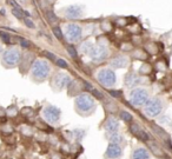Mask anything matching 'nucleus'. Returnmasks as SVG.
I'll return each mask as SVG.
<instances>
[{"label":"nucleus","mask_w":172,"mask_h":159,"mask_svg":"<svg viewBox=\"0 0 172 159\" xmlns=\"http://www.w3.org/2000/svg\"><path fill=\"white\" fill-rule=\"evenodd\" d=\"M74 104H76V110L80 114H90L96 109L94 99L90 96L89 93H83V94L78 96L76 98Z\"/></svg>","instance_id":"obj_1"},{"label":"nucleus","mask_w":172,"mask_h":159,"mask_svg":"<svg viewBox=\"0 0 172 159\" xmlns=\"http://www.w3.org/2000/svg\"><path fill=\"white\" fill-rule=\"evenodd\" d=\"M32 77L37 82H44L49 77L50 73V65L46 60H35L32 64Z\"/></svg>","instance_id":"obj_2"},{"label":"nucleus","mask_w":172,"mask_h":159,"mask_svg":"<svg viewBox=\"0 0 172 159\" xmlns=\"http://www.w3.org/2000/svg\"><path fill=\"white\" fill-rule=\"evenodd\" d=\"M20 59H21V54L18 48H8L6 50L4 54H3V64L5 65L6 67H14L18 64L20 63Z\"/></svg>","instance_id":"obj_3"},{"label":"nucleus","mask_w":172,"mask_h":159,"mask_svg":"<svg viewBox=\"0 0 172 159\" xmlns=\"http://www.w3.org/2000/svg\"><path fill=\"white\" fill-rule=\"evenodd\" d=\"M163 110V103L159 98L149 99L148 103L144 105V112L150 118H156L160 114Z\"/></svg>","instance_id":"obj_4"},{"label":"nucleus","mask_w":172,"mask_h":159,"mask_svg":"<svg viewBox=\"0 0 172 159\" xmlns=\"http://www.w3.org/2000/svg\"><path fill=\"white\" fill-rule=\"evenodd\" d=\"M149 100V92L145 88H134L130 93V103L133 106H144Z\"/></svg>","instance_id":"obj_5"},{"label":"nucleus","mask_w":172,"mask_h":159,"mask_svg":"<svg viewBox=\"0 0 172 159\" xmlns=\"http://www.w3.org/2000/svg\"><path fill=\"white\" fill-rule=\"evenodd\" d=\"M43 118L46 124L54 125L60 119V110L53 105H46L43 110Z\"/></svg>","instance_id":"obj_6"},{"label":"nucleus","mask_w":172,"mask_h":159,"mask_svg":"<svg viewBox=\"0 0 172 159\" xmlns=\"http://www.w3.org/2000/svg\"><path fill=\"white\" fill-rule=\"evenodd\" d=\"M97 79H98V82H100L104 87L113 86V85L116 84V80H117L116 73L113 72L112 70H110V68H103V70H100L98 72V74H97Z\"/></svg>","instance_id":"obj_7"},{"label":"nucleus","mask_w":172,"mask_h":159,"mask_svg":"<svg viewBox=\"0 0 172 159\" xmlns=\"http://www.w3.org/2000/svg\"><path fill=\"white\" fill-rule=\"evenodd\" d=\"M65 35H66V39L71 44L78 43L79 40L81 39V35H83V29H81V27L79 25L71 23V24L66 25Z\"/></svg>","instance_id":"obj_8"},{"label":"nucleus","mask_w":172,"mask_h":159,"mask_svg":"<svg viewBox=\"0 0 172 159\" xmlns=\"http://www.w3.org/2000/svg\"><path fill=\"white\" fill-rule=\"evenodd\" d=\"M89 56L90 58L96 63H102L105 59H107V57L110 56V52H108L107 47L104 46V45H93V47L90 51Z\"/></svg>","instance_id":"obj_9"},{"label":"nucleus","mask_w":172,"mask_h":159,"mask_svg":"<svg viewBox=\"0 0 172 159\" xmlns=\"http://www.w3.org/2000/svg\"><path fill=\"white\" fill-rule=\"evenodd\" d=\"M123 156V147L118 144H110L107 145V149L105 151L104 157L105 159H119Z\"/></svg>","instance_id":"obj_10"},{"label":"nucleus","mask_w":172,"mask_h":159,"mask_svg":"<svg viewBox=\"0 0 172 159\" xmlns=\"http://www.w3.org/2000/svg\"><path fill=\"white\" fill-rule=\"evenodd\" d=\"M70 84H71V78L67 74H65V73H58L53 78V86L57 90H59V91L69 87Z\"/></svg>","instance_id":"obj_11"},{"label":"nucleus","mask_w":172,"mask_h":159,"mask_svg":"<svg viewBox=\"0 0 172 159\" xmlns=\"http://www.w3.org/2000/svg\"><path fill=\"white\" fill-rule=\"evenodd\" d=\"M119 121L118 119H116L114 117L110 116L107 117L105 121H104V129L106 131V133H112V132H118L119 131Z\"/></svg>","instance_id":"obj_12"},{"label":"nucleus","mask_w":172,"mask_h":159,"mask_svg":"<svg viewBox=\"0 0 172 159\" xmlns=\"http://www.w3.org/2000/svg\"><path fill=\"white\" fill-rule=\"evenodd\" d=\"M128 64H130V60H128V58L125 57V56H116V57H113V58L110 60V65L114 68L128 67Z\"/></svg>","instance_id":"obj_13"},{"label":"nucleus","mask_w":172,"mask_h":159,"mask_svg":"<svg viewBox=\"0 0 172 159\" xmlns=\"http://www.w3.org/2000/svg\"><path fill=\"white\" fill-rule=\"evenodd\" d=\"M64 14L65 17H67L69 19H79V18H81V15H83V11L80 10L79 6L72 5L65 8Z\"/></svg>","instance_id":"obj_14"},{"label":"nucleus","mask_w":172,"mask_h":159,"mask_svg":"<svg viewBox=\"0 0 172 159\" xmlns=\"http://www.w3.org/2000/svg\"><path fill=\"white\" fill-rule=\"evenodd\" d=\"M131 159H150V151L146 147H136L131 153Z\"/></svg>","instance_id":"obj_15"},{"label":"nucleus","mask_w":172,"mask_h":159,"mask_svg":"<svg viewBox=\"0 0 172 159\" xmlns=\"http://www.w3.org/2000/svg\"><path fill=\"white\" fill-rule=\"evenodd\" d=\"M140 82H142V78L133 72L128 73L126 77H125V85H126V87H128V88H133L134 86L139 85Z\"/></svg>","instance_id":"obj_16"},{"label":"nucleus","mask_w":172,"mask_h":159,"mask_svg":"<svg viewBox=\"0 0 172 159\" xmlns=\"http://www.w3.org/2000/svg\"><path fill=\"white\" fill-rule=\"evenodd\" d=\"M146 144H148V147H149L148 150L153 154V156H156V157H158V158L164 157V151H163L162 147H160L157 143H154V141H152V140H149Z\"/></svg>","instance_id":"obj_17"},{"label":"nucleus","mask_w":172,"mask_h":159,"mask_svg":"<svg viewBox=\"0 0 172 159\" xmlns=\"http://www.w3.org/2000/svg\"><path fill=\"white\" fill-rule=\"evenodd\" d=\"M106 138L111 144H118L122 145L125 141L123 135L120 132H112V133H106Z\"/></svg>","instance_id":"obj_18"},{"label":"nucleus","mask_w":172,"mask_h":159,"mask_svg":"<svg viewBox=\"0 0 172 159\" xmlns=\"http://www.w3.org/2000/svg\"><path fill=\"white\" fill-rule=\"evenodd\" d=\"M151 129H152L156 133H157L160 138H162L163 140H165L166 143H171V138H170V135H169V133H167L166 131L164 130L163 127H160L159 125H157V124H151Z\"/></svg>","instance_id":"obj_19"},{"label":"nucleus","mask_w":172,"mask_h":159,"mask_svg":"<svg viewBox=\"0 0 172 159\" xmlns=\"http://www.w3.org/2000/svg\"><path fill=\"white\" fill-rule=\"evenodd\" d=\"M132 57L134 59H138V60H146L149 57V54L145 50H143V48H137V50H133Z\"/></svg>","instance_id":"obj_20"},{"label":"nucleus","mask_w":172,"mask_h":159,"mask_svg":"<svg viewBox=\"0 0 172 159\" xmlns=\"http://www.w3.org/2000/svg\"><path fill=\"white\" fill-rule=\"evenodd\" d=\"M119 117H120V119H122L124 123L131 124L133 121V116L128 111H120L119 112Z\"/></svg>","instance_id":"obj_21"},{"label":"nucleus","mask_w":172,"mask_h":159,"mask_svg":"<svg viewBox=\"0 0 172 159\" xmlns=\"http://www.w3.org/2000/svg\"><path fill=\"white\" fill-rule=\"evenodd\" d=\"M142 126L139 125L138 123H134V121H132L131 124H130V132L132 133L134 137H137L138 135H139V132L142 131Z\"/></svg>","instance_id":"obj_22"},{"label":"nucleus","mask_w":172,"mask_h":159,"mask_svg":"<svg viewBox=\"0 0 172 159\" xmlns=\"http://www.w3.org/2000/svg\"><path fill=\"white\" fill-rule=\"evenodd\" d=\"M66 51L69 52V54L73 59L78 58V52H77V48L74 47L72 44H67V45H66Z\"/></svg>","instance_id":"obj_23"},{"label":"nucleus","mask_w":172,"mask_h":159,"mask_svg":"<svg viewBox=\"0 0 172 159\" xmlns=\"http://www.w3.org/2000/svg\"><path fill=\"white\" fill-rule=\"evenodd\" d=\"M151 72H152V66L149 65V64H144V65H142V67L139 70V73H140L142 76H149Z\"/></svg>","instance_id":"obj_24"},{"label":"nucleus","mask_w":172,"mask_h":159,"mask_svg":"<svg viewBox=\"0 0 172 159\" xmlns=\"http://www.w3.org/2000/svg\"><path fill=\"white\" fill-rule=\"evenodd\" d=\"M92 47H93V45H92L91 41H84V43L80 45V51L83 53H87V54H89Z\"/></svg>","instance_id":"obj_25"},{"label":"nucleus","mask_w":172,"mask_h":159,"mask_svg":"<svg viewBox=\"0 0 172 159\" xmlns=\"http://www.w3.org/2000/svg\"><path fill=\"white\" fill-rule=\"evenodd\" d=\"M145 51L148 52V54H156L158 52V48L156 47V44L149 43L145 45Z\"/></svg>","instance_id":"obj_26"},{"label":"nucleus","mask_w":172,"mask_h":159,"mask_svg":"<svg viewBox=\"0 0 172 159\" xmlns=\"http://www.w3.org/2000/svg\"><path fill=\"white\" fill-rule=\"evenodd\" d=\"M136 138H138V139L140 140V141L148 143L149 140H150V135H149V133L145 130H142L140 132H139V135H138L137 137H136Z\"/></svg>","instance_id":"obj_27"},{"label":"nucleus","mask_w":172,"mask_h":159,"mask_svg":"<svg viewBox=\"0 0 172 159\" xmlns=\"http://www.w3.org/2000/svg\"><path fill=\"white\" fill-rule=\"evenodd\" d=\"M21 114L27 117V118H32V117L34 116V111H33V109H31V107H24V109L21 110Z\"/></svg>","instance_id":"obj_28"},{"label":"nucleus","mask_w":172,"mask_h":159,"mask_svg":"<svg viewBox=\"0 0 172 159\" xmlns=\"http://www.w3.org/2000/svg\"><path fill=\"white\" fill-rule=\"evenodd\" d=\"M20 132L24 135H26V137H32L33 135V130L31 129L30 126H21Z\"/></svg>","instance_id":"obj_29"},{"label":"nucleus","mask_w":172,"mask_h":159,"mask_svg":"<svg viewBox=\"0 0 172 159\" xmlns=\"http://www.w3.org/2000/svg\"><path fill=\"white\" fill-rule=\"evenodd\" d=\"M21 8H13L12 10V13L14 15L17 19H24V13H23V11H20Z\"/></svg>","instance_id":"obj_30"},{"label":"nucleus","mask_w":172,"mask_h":159,"mask_svg":"<svg viewBox=\"0 0 172 159\" xmlns=\"http://www.w3.org/2000/svg\"><path fill=\"white\" fill-rule=\"evenodd\" d=\"M53 34L55 35V38H58L59 40H61V39L64 38V34H63V32H61V29H60V27H54Z\"/></svg>","instance_id":"obj_31"},{"label":"nucleus","mask_w":172,"mask_h":159,"mask_svg":"<svg viewBox=\"0 0 172 159\" xmlns=\"http://www.w3.org/2000/svg\"><path fill=\"white\" fill-rule=\"evenodd\" d=\"M120 48H122V51H125V52H128V51H132L133 44L132 43H123Z\"/></svg>","instance_id":"obj_32"},{"label":"nucleus","mask_w":172,"mask_h":159,"mask_svg":"<svg viewBox=\"0 0 172 159\" xmlns=\"http://www.w3.org/2000/svg\"><path fill=\"white\" fill-rule=\"evenodd\" d=\"M19 44H20V47L23 48H30L31 47V43L29 40H26L24 38H20L19 39Z\"/></svg>","instance_id":"obj_33"},{"label":"nucleus","mask_w":172,"mask_h":159,"mask_svg":"<svg viewBox=\"0 0 172 159\" xmlns=\"http://www.w3.org/2000/svg\"><path fill=\"white\" fill-rule=\"evenodd\" d=\"M55 64H57V66L60 68H67L69 67V65H67V63L65 61L64 59H57L55 60Z\"/></svg>","instance_id":"obj_34"},{"label":"nucleus","mask_w":172,"mask_h":159,"mask_svg":"<svg viewBox=\"0 0 172 159\" xmlns=\"http://www.w3.org/2000/svg\"><path fill=\"white\" fill-rule=\"evenodd\" d=\"M0 38H1V40H3L4 43H6V44H10V43H11V37H10V34L4 33V32H0Z\"/></svg>","instance_id":"obj_35"},{"label":"nucleus","mask_w":172,"mask_h":159,"mask_svg":"<svg viewBox=\"0 0 172 159\" xmlns=\"http://www.w3.org/2000/svg\"><path fill=\"white\" fill-rule=\"evenodd\" d=\"M46 17H47V19L50 20V23H55V21H57V17L54 15V13L52 11H49V12L46 13Z\"/></svg>","instance_id":"obj_36"},{"label":"nucleus","mask_w":172,"mask_h":159,"mask_svg":"<svg viewBox=\"0 0 172 159\" xmlns=\"http://www.w3.org/2000/svg\"><path fill=\"white\" fill-rule=\"evenodd\" d=\"M91 93H92V94H93V97H96L97 99H103V98H104L103 93H102L100 91H98L97 88H93V90L91 91Z\"/></svg>","instance_id":"obj_37"},{"label":"nucleus","mask_w":172,"mask_h":159,"mask_svg":"<svg viewBox=\"0 0 172 159\" xmlns=\"http://www.w3.org/2000/svg\"><path fill=\"white\" fill-rule=\"evenodd\" d=\"M3 133L6 135H10L13 133V129L11 127V125H8V124H6V129H4L3 127Z\"/></svg>","instance_id":"obj_38"},{"label":"nucleus","mask_w":172,"mask_h":159,"mask_svg":"<svg viewBox=\"0 0 172 159\" xmlns=\"http://www.w3.org/2000/svg\"><path fill=\"white\" fill-rule=\"evenodd\" d=\"M24 23L29 29H34L35 27V25L33 24V21H32L30 18H24Z\"/></svg>","instance_id":"obj_39"},{"label":"nucleus","mask_w":172,"mask_h":159,"mask_svg":"<svg viewBox=\"0 0 172 159\" xmlns=\"http://www.w3.org/2000/svg\"><path fill=\"white\" fill-rule=\"evenodd\" d=\"M102 27H103V29L105 31V32H110V31L112 29V25L110 24V23H107V21H106V23H104Z\"/></svg>","instance_id":"obj_40"},{"label":"nucleus","mask_w":172,"mask_h":159,"mask_svg":"<svg viewBox=\"0 0 172 159\" xmlns=\"http://www.w3.org/2000/svg\"><path fill=\"white\" fill-rule=\"evenodd\" d=\"M45 56H46V57H47V58H49L50 60H52V61H55V60H57L55 56H54L53 53L49 52V51H46V52H45Z\"/></svg>","instance_id":"obj_41"},{"label":"nucleus","mask_w":172,"mask_h":159,"mask_svg":"<svg viewBox=\"0 0 172 159\" xmlns=\"http://www.w3.org/2000/svg\"><path fill=\"white\" fill-rule=\"evenodd\" d=\"M110 94L112 97H114V98H119L120 97V91H113V90H110Z\"/></svg>","instance_id":"obj_42"},{"label":"nucleus","mask_w":172,"mask_h":159,"mask_svg":"<svg viewBox=\"0 0 172 159\" xmlns=\"http://www.w3.org/2000/svg\"><path fill=\"white\" fill-rule=\"evenodd\" d=\"M51 159H63V157H61V154L58 153V152H55V153L52 154V157H51Z\"/></svg>","instance_id":"obj_43"},{"label":"nucleus","mask_w":172,"mask_h":159,"mask_svg":"<svg viewBox=\"0 0 172 159\" xmlns=\"http://www.w3.org/2000/svg\"><path fill=\"white\" fill-rule=\"evenodd\" d=\"M19 1H21L23 4H26V0H19Z\"/></svg>","instance_id":"obj_44"},{"label":"nucleus","mask_w":172,"mask_h":159,"mask_svg":"<svg viewBox=\"0 0 172 159\" xmlns=\"http://www.w3.org/2000/svg\"><path fill=\"white\" fill-rule=\"evenodd\" d=\"M1 51H3V46H1V44H0V53H1Z\"/></svg>","instance_id":"obj_45"},{"label":"nucleus","mask_w":172,"mask_h":159,"mask_svg":"<svg viewBox=\"0 0 172 159\" xmlns=\"http://www.w3.org/2000/svg\"><path fill=\"white\" fill-rule=\"evenodd\" d=\"M171 127H172V124H171Z\"/></svg>","instance_id":"obj_46"}]
</instances>
